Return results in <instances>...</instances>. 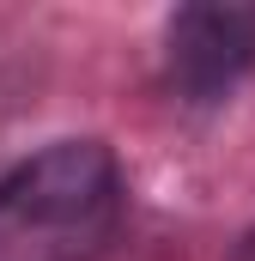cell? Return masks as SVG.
Wrapping results in <instances>:
<instances>
[{
    "mask_svg": "<svg viewBox=\"0 0 255 261\" xmlns=\"http://www.w3.org/2000/svg\"><path fill=\"white\" fill-rule=\"evenodd\" d=\"M128 213L110 146L61 140L0 176V261H97Z\"/></svg>",
    "mask_w": 255,
    "mask_h": 261,
    "instance_id": "6da1fadb",
    "label": "cell"
},
{
    "mask_svg": "<svg viewBox=\"0 0 255 261\" xmlns=\"http://www.w3.org/2000/svg\"><path fill=\"white\" fill-rule=\"evenodd\" d=\"M170 85L207 103L255 67V6H189L170 24Z\"/></svg>",
    "mask_w": 255,
    "mask_h": 261,
    "instance_id": "7a4b0ae2",
    "label": "cell"
},
{
    "mask_svg": "<svg viewBox=\"0 0 255 261\" xmlns=\"http://www.w3.org/2000/svg\"><path fill=\"white\" fill-rule=\"evenodd\" d=\"M231 261H255V231L243 237V243H237V255H231Z\"/></svg>",
    "mask_w": 255,
    "mask_h": 261,
    "instance_id": "3957f363",
    "label": "cell"
}]
</instances>
